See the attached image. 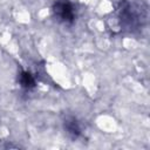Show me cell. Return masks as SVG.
Returning a JSON list of instances; mask_svg holds the SVG:
<instances>
[{
	"label": "cell",
	"instance_id": "1",
	"mask_svg": "<svg viewBox=\"0 0 150 150\" xmlns=\"http://www.w3.org/2000/svg\"><path fill=\"white\" fill-rule=\"evenodd\" d=\"M118 18L121 25L124 29L129 32H136L142 28L148 21V9L146 6L141 2H121V7L118 11Z\"/></svg>",
	"mask_w": 150,
	"mask_h": 150
},
{
	"label": "cell",
	"instance_id": "2",
	"mask_svg": "<svg viewBox=\"0 0 150 150\" xmlns=\"http://www.w3.org/2000/svg\"><path fill=\"white\" fill-rule=\"evenodd\" d=\"M54 18L64 25H71L75 21V8L69 0H56L52 7Z\"/></svg>",
	"mask_w": 150,
	"mask_h": 150
},
{
	"label": "cell",
	"instance_id": "3",
	"mask_svg": "<svg viewBox=\"0 0 150 150\" xmlns=\"http://www.w3.org/2000/svg\"><path fill=\"white\" fill-rule=\"evenodd\" d=\"M63 128H64L66 132L69 135V137H71L73 139L77 138L81 135V132H82L80 122L74 116H67L64 118V121H63Z\"/></svg>",
	"mask_w": 150,
	"mask_h": 150
},
{
	"label": "cell",
	"instance_id": "4",
	"mask_svg": "<svg viewBox=\"0 0 150 150\" xmlns=\"http://www.w3.org/2000/svg\"><path fill=\"white\" fill-rule=\"evenodd\" d=\"M19 83L26 90H30V89L35 88V86H36L35 79L29 71H21L20 76H19Z\"/></svg>",
	"mask_w": 150,
	"mask_h": 150
}]
</instances>
